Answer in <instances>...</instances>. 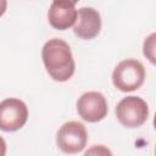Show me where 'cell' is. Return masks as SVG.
Here are the masks:
<instances>
[{"instance_id": "30bf717a", "label": "cell", "mask_w": 156, "mask_h": 156, "mask_svg": "<svg viewBox=\"0 0 156 156\" xmlns=\"http://www.w3.org/2000/svg\"><path fill=\"white\" fill-rule=\"evenodd\" d=\"M6 154V143L2 136H0V156H4Z\"/></svg>"}, {"instance_id": "7c38bea8", "label": "cell", "mask_w": 156, "mask_h": 156, "mask_svg": "<svg viewBox=\"0 0 156 156\" xmlns=\"http://www.w3.org/2000/svg\"><path fill=\"white\" fill-rule=\"evenodd\" d=\"M54 1H56V0H54ZM66 1H69V2H72V4L74 5V4H77L79 0H66Z\"/></svg>"}, {"instance_id": "8fae6325", "label": "cell", "mask_w": 156, "mask_h": 156, "mask_svg": "<svg viewBox=\"0 0 156 156\" xmlns=\"http://www.w3.org/2000/svg\"><path fill=\"white\" fill-rule=\"evenodd\" d=\"M7 9V0H0V17L6 12Z\"/></svg>"}, {"instance_id": "6da1fadb", "label": "cell", "mask_w": 156, "mask_h": 156, "mask_svg": "<svg viewBox=\"0 0 156 156\" xmlns=\"http://www.w3.org/2000/svg\"><path fill=\"white\" fill-rule=\"evenodd\" d=\"M41 58L49 76L56 82H66L74 73V60L69 45L62 39H50L41 49Z\"/></svg>"}, {"instance_id": "277c9868", "label": "cell", "mask_w": 156, "mask_h": 156, "mask_svg": "<svg viewBox=\"0 0 156 156\" xmlns=\"http://www.w3.org/2000/svg\"><path fill=\"white\" fill-rule=\"evenodd\" d=\"M88 140V133L83 123L69 121L63 123L56 135L58 149L66 154H77L82 151Z\"/></svg>"}, {"instance_id": "7a4b0ae2", "label": "cell", "mask_w": 156, "mask_h": 156, "mask_svg": "<svg viewBox=\"0 0 156 156\" xmlns=\"http://www.w3.org/2000/svg\"><path fill=\"white\" fill-rule=\"evenodd\" d=\"M145 80L144 66L134 58L121 61L112 73L113 85L121 91H134L139 89Z\"/></svg>"}, {"instance_id": "52a82bcc", "label": "cell", "mask_w": 156, "mask_h": 156, "mask_svg": "<svg viewBox=\"0 0 156 156\" xmlns=\"http://www.w3.org/2000/svg\"><path fill=\"white\" fill-rule=\"evenodd\" d=\"M101 29L100 13L93 7H82L77 11V18L73 24L74 34L80 39H93Z\"/></svg>"}, {"instance_id": "8992f818", "label": "cell", "mask_w": 156, "mask_h": 156, "mask_svg": "<svg viewBox=\"0 0 156 156\" xmlns=\"http://www.w3.org/2000/svg\"><path fill=\"white\" fill-rule=\"evenodd\" d=\"M77 111L82 119L94 123L104 119L108 107L105 96L99 91L84 93L77 101Z\"/></svg>"}, {"instance_id": "3957f363", "label": "cell", "mask_w": 156, "mask_h": 156, "mask_svg": "<svg viewBox=\"0 0 156 156\" xmlns=\"http://www.w3.org/2000/svg\"><path fill=\"white\" fill-rule=\"evenodd\" d=\"M115 112L118 122L127 128L141 127L149 117L147 104L139 96L123 98L117 104Z\"/></svg>"}, {"instance_id": "5b68a950", "label": "cell", "mask_w": 156, "mask_h": 156, "mask_svg": "<svg viewBox=\"0 0 156 156\" xmlns=\"http://www.w3.org/2000/svg\"><path fill=\"white\" fill-rule=\"evenodd\" d=\"M28 119L27 105L16 98H9L0 102V129L4 132H16L21 129Z\"/></svg>"}, {"instance_id": "ba28073f", "label": "cell", "mask_w": 156, "mask_h": 156, "mask_svg": "<svg viewBox=\"0 0 156 156\" xmlns=\"http://www.w3.org/2000/svg\"><path fill=\"white\" fill-rule=\"evenodd\" d=\"M77 18V10L74 5L66 0L54 1L48 11V20L52 28L65 30L72 27Z\"/></svg>"}, {"instance_id": "9c48e42d", "label": "cell", "mask_w": 156, "mask_h": 156, "mask_svg": "<svg viewBox=\"0 0 156 156\" xmlns=\"http://www.w3.org/2000/svg\"><path fill=\"white\" fill-rule=\"evenodd\" d=\"M155 38L156 34H150L144 41V55L150 60L151 63H155Z\"/></svg>"}]
</instances>
